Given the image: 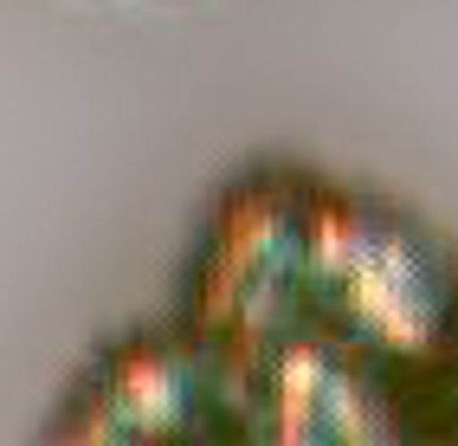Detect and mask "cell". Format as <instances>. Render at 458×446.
Listing matches in <instances>:
<instances>
[{"label":"cell","instance_id":"5","mask_svg":"<svg viewBox=\"0 0 458 446\" xmlns=\"http://www.w3.org/2000/svg\"><path fill=\"white\" fill-rule=\"evenodd\" d=\"M433 433H458V356H452V369L433 395Z\"/></svg>","mask_w":458,"mask_h":446},{"label":"cell","instance_id":"2","mask_svg":"<svg viewBox=\"0 0 458 446\" xmlns=\"http://www.w3.org/2000/svg\"><path fill=\"white\" fill-rule=\"evenodd\" d=\"M303 240H310V175L252 168L233 182L188 259V330L226 375L233 407L271 343L303 330Z\"/></svg>","mask_w":458,"mask_h":446},{"label":"cell","instance_id":"3","mask_svg":"<svg viewBox=\"0 0 458 446\" xmlns=\"http://www.w3.org/2000/svg\"><path fill=\"white\" fill-rule=\"evenodd\" d=\"M46 433L52 440H239V407L213 356L188 330H162L104 349L72 382Z\"/></svg>","mask_w":458,"mask_h":446},{"label":"cell","instance_id":"1","mask_svg":"<svg viewBox=\"0 0 458 446\" xmlns=\"http://www.w3.org/2000/svg\"><path fill=\"white\" fill-rule=\"evenodd\" d=\"M303 323L375 363L407 395L413 433H433V395L458 356V259L420 220L361 188L310 182Z\"/></svg>","mask_w":458,"mask_h":446},{"label":"cell","instance_id":"4","mask_svg":"<svg viewBox=\"0 0 458 446\" xmlns=\"http://www.w3.org/2000/svg\"><path fill=\"white\" fill-rule=\"evenodd\" d=\"M239 433L284 446H335V440H387L413 433V407L394 382L343 349L323 330H291L259 356L239 389Z\"/></svg>","mask_w":458,"mask_h":446}]
</instances>
